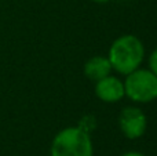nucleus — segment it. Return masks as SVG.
Instances as JSON below:
<instances>
[{"label":"nucleus","mask_w":157,"mask_h":156,"mask_svg":"<svg viewBox=\"0 0 157 156\" xmlns=\"http://www.w3.org/2000/svg\"><path fill=\"white\" fill-rule=\"evenodd\" d=\"M144 60V46L141 40L132 35L119 37L110 47L109 61L112 68L123 75H128L138 69Z\"/></svg>","instance_id":"f257e3e1"},{"label":"nucleus","mask_w":157,"mask_h":156,"mask_svg":"<svg viewBox=\"0 0 157 156\" xmlns=\"http://www.w3.org/2000/svg\"><path fill=\"white\" fill-rule=\"evenodd\" d=\"M51 156H92V144L88 133L80 127H69L55 135Z\"/></svg>","instance_id":"f03ea898"},{"label":"nucleus","mask_w":157,"mask_h":156,"mask_svg":"<svg viewBox=\"0 0 157 156\" xmlns=\"http://www.w3.org/2000/svg\"><path fill=\"white\" fill-rule=\"evenodd\" d=\"M124 93L138 102H149L157 98V76L152 71L135 69L128 73Z\"/></svg>","instance_id":"7ed1b4c3"},{"label":"nucleus","mask_w":157,"mask_h":156,"mask_svg":"<svg viewBox=\"0 0 157 156\" xmlns=\"http://www.w3.org/2000/svg\"><path fill=\"white\" fill-rule=\"evenodd\" d=\"M120 129L127 138H138L146 130V116L135 107H127L121 111L119 118Z\"/></svg>","instance_id":"20e7f679"},{"label":"nucleus","mask_w":157,"mask_h":156,"mask_svg":"<svg viewBox=\"0 0 157 156\" xmlns=\"http://www.w3.org/2000/svg\"><path fill=\"white\" fill-rule=\"evenodd\" d=\"M98 98H101L105 102H116L123 98L124 96V84L119 79L112 76H106L103 79L98 80L95 87Z\"/></svg>","instance_id":"39448f33"},{"label":"nucleus","mask_w":157,"mask_h":156,"mask_svg":"<svg viewBox=\"0 0 157 156\" xmlns=\"http://www.w3.org/2000/svg\"><path fill=\"white\" fill-rule=\"evenodd\" d=\"M110 69H112L110 61L105 57L98 55V57H94L87 61L86 66H84V73H86V76L88 79L98 82V80L109 76Z\"/></svg>","instance_id":"423d86ee"},{"label":"nucleus","mask_w":157,"mask_h":156,"mask_svg":"<svg viewBox=\"0 0 157 156\" xmlns=\"http://www.w3.org/2000/svg\"><path fill=\"white\" fill-rule=\"evenodd\" d=\"M149 65H150V69H152V72L157 76V50H155V51L152 53V55H150Z\"/></svg>","instance_id":"0eeeda50"},{"label":"nucleus","mask_w":157,"mask_h":156,"mask_svg":"<svg viewBox=\"0 0 157 156\" xmlns=\"http://www.w3.org/2000/svg\"><path fill=\"white\" fill-rule=\"evenodd\" d=\"M123 156H144V155L139 154V152H128V154H125Z\"/></svg>","instance_id":"6e6552de"},{"label":"nucleus","mask_w":157,"mask_h":156,"mask_svg":"<svg viewBox=\"0 0 157 156\" xmlns=\"http://www.w3.org/2000/svg\"><path fill=\"white\" fill-rule=\"evenodd\" d=\"M94 2H97V3H105V2H108V0H94Z\"/></svg>","instance_id":"1a4fd4ad"}]
</instances>
